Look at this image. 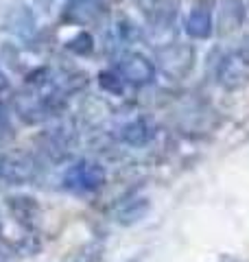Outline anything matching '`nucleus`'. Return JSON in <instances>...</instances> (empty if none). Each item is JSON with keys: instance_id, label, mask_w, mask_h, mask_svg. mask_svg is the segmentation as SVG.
Returning a JSON list of instances; mask_svg holds the SVG:
<instances>
[{"instance_id": "obj_2", "label": "nucleus", "mask_w": 249, "mask_h": 262, "mask_svg": "<svg viewBox=\"0 0 249 262\" xmlns=\"http://www.w3.org/2000/svg\"><path fill=\"white\" fill-rule=\"evenodd\" d=\"M217 83L225 90L249 85V46L234 48L221 57L217 66Z\"/></svg>"}, {"instance_id": "obj_10", "label": "nucleus", "mask_w": 249, "mask_h": 262, "mask_svg": "<svg viewBox=\"0 0 249 262\" xmlns=\"http://www.w3.org/2000/svg\"><path fill=\"white\" fill-rule=\"evenodd\" d=\"M147 212H149V199H144V196H131V199L122 201L114 210V221L120 225H134L144 219Z\"/></svg>"}, {"instance_id": "obj_8", "label": "nucleus", "mask_w": 249, "mask_h": 262, "mask_svg": "<svg viewBox=\"0 0 249 262\" xmlns=\"http://www.w3.org/2000/svg\"><path fill=\"white\" fill-rule=\"evenodd\" d=\"M153 136H155L153 125L147 118H134V120L125 122L120 129V140L129 146H136V149L147 146L153 140Z\"/></svg>"}, {"instance_id": "obj_7", "label": "nucleus", "mask_w": 249, "mask_h": 262, "mask_svg": "<svg viewBox=\"0 0 249 262\" xmlns=\"http://www.w3.org/2000/svg\"><path fill=\"white\" fill-rule=\"evenodd\" d=\"M144 3V13L147 22L153 29H169L175 22L177 15V5L173 0H142Z\"/></svg>"}, {"instance_id": "obj_6", "label": "nucleus", "mask_w": 249, "mask_h": 262, "mask_svg": "<svg viewBox=\"0 0 249 262\" xmlns=\"http://www.w3.org/2000/svg\"><path fill=\"white\" fill-rule=\"evenodd\" d=\"M184 31L190 39H208L214 33V7L208 0L193 5V9L188 11Z\"/></svg>"}, {"instance_id": "obj_12", "label": "nucleus", "mask_w": 249, "mask_h": 262, "mask_svg": "<svg viewBox=\"0 0 249 262\" xmlns=\"http://www.w3.org/2000/svg\"><path fill=\"white\" fill-rule=\"evenodd\" d=\"M96 0H64V18L66 20H83L92 11Z\"/></svg>"}, {"instance_id": "obj_9", "label": "nucleus", "mask_w": 249, "mask_h": 262, "mask_svg": "<svg viewBox=\"0 0 249 262\" xmlns=\"http://www.w3.org/2000/svg\"><path fill=\"white\" fill-rule=\"evenodd\" d=\"M245 20V7L240 0H221L219 5V33H232L240 29Z\"/></svg>"}, {"instance_id": "obj_11", "label": "nucleus", "mask_w": 249, "mask_h": 262, "mask_svg": "<svg viewBox=\"0 0 249 262\" xmlns=\"http://www.w3.org/2000/svg\"><path fill=\"white\" fill-rule=\"evenodd\" d=\"M7 201H9L13 216L18 219L22 225H27V227L35 225V219L39 214L35 199H31V196H11V199H7Z\"/></svg>"}, {"instance_id": "obj_1", "label": "nucleus", "mask_w": 249, "mask_h": 262, "mask_svg": "<svg viewBox=\"0 0 249 262\" xmlns=\"http://www.w3.org/2000/svg\"><path fill=\"white\" fill-rule=\"evenodd\" d=\"M107 182L105 168L94 160H79L64 173V188L77 194L96 192Z\"/></svg>"}, {"instance_id": "obj_16", "label": "nucleus", "mask_w": 249, "mask_h": 262, "mask_svg": "<svg viewBox=\"0 0 249 262\" xmlns=\"http://www.w3.org/2000/svg\"><path fill=\"white\" fill-rule=\"evenodd\" d=\"M118 33H120V37L125 39V42H136V39H140V29L129 20H122L118 24Z\"/></svg>"}, {"instance_id": "obj_15", "label": "nucleus", "mask_w": 249, "mask_h": 262, "mask_svg": "<svg viewBox=\"0 0 249 262\" xmlns=\"http://www.w3.org/2000/svg\"><path fill=\"white\" fill-rule=\"evenodd\" d=\"M11 138H13V125L9 118V110L0 103V144L9 142Z\"/></svg>"}, {"instance_id": "obj_4", "label": "nucleus", "mask_w": 249, "mask_h": 262, "mask_svg": "<svg viewBox=\"0 0 249 262\" xmlns=\"http://www.w3.org/2000/svg\"><path fill=\"white\" fill-rule=\"evenodd\" d=\"M37 175V164L27 153L0 151V182L22 186L33 182Z\"/></svg>"}, {"instance_id": "obj_5", "label": "nucleus", "mask_w": 249, "mask_h": 262, "mask_svg": "<svg viewBox=\"0 0 249 262\" xmlns=\"http://www.w3.org/2000/svg\"><path fill=\"white\" fill-rule=\"evenodd\" d=\"M157 61L166 77L171 79H184L195 66V48L190 44H166L157 51Z\"/></svg>"}, {"instance_id": "obj_13", "label": "nucleus", "mask_w": 249, "mask_h": 262, "mask_svg": "<svg viewBox=\"0 0 249 262\" xmlns=\"http://www.w3.org/2000/svg\"><path fill=\"white\" fill-rule=\"evenodd\" d=\"M68 51H72V53H77V55H90L92 53V48H94V39L90 37V33H79V35H74L68 44Z\"/></svg>"}, {"instance_id": "obj_3", "label": "nucleus", "mask_w": 249, "mask_h": 262, "mask_svg": "<svg viewBox=\"0 0 249 262\" xmlns=\"http://www.w3.org/2000/svg\"><path fill=\"white\" fill-rule=\"evenodd\" d=\"M116 75L122 79L125 85H131V88H144V85H151L155 81V63L149 59L147 55L142 53H125L118 57L116 61Z\"/></svg>"}, {"instance_id": "obj_14", "label": "nucleus", "mask_w": 249, "mask_h": 262, "mask_svg": "<svg viewBox=\"0 0 249 262\" xmlns=\"http://www.w3.org/2000/svg\"><path fill=\"white\" fill-rule=\"evenodd\" d=\"M101 258H103L101 245H86V247H81V251H77V256L70 262H101Z\"/></svg>"}, {"instance_id": "obj_17", "label": "nucleus", "mask_w": 249, "mask_h": 262, "mask_svg": "<svg viewBox=\"0 0 249 262\" xmlns=\"http://www.w3.org/2000/svg\"><path fill=\"white\" fill-rule=\"evenodd\" d=\"M9 90H11V81H9V77H7V72L3 70V66H0V96L7 94Z\"/></svg>"}]
</instances>
